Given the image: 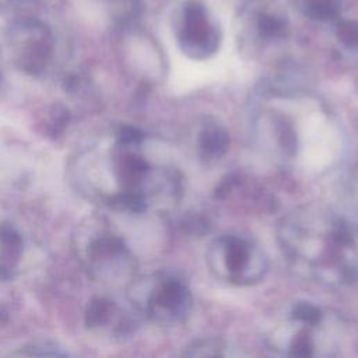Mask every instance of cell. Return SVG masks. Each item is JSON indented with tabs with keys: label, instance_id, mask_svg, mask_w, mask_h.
<instances>
[{
	"label": "cell",
	"instance_id": "cell-4",
	"mask_svg": "<svg viewBox=\"0 0 358 358\" xmlns=\"http://www.w3.org/2000/svg\"><path fill=\"white\" fill-rule=\"evenodd\" d=\"M138 308L152 322L178 324L187 319L193 309V294L187 282L172 273H159L140 288Z\"/></svg>",
	"mask_w": 358,
	"mask_h": 358
},
{
	"label": "cell",
	"instance_id": "cell-3",
	"mask_svg": "<svg viewBox=\"0 0 358 358\" xmlns=\"http://www.w3.org/2000/svg\"><path fill=\"white\" fill-rule=\"evenodd\" d=\"M206 257L210 273L234 287H253L262 282L268 271L266 255L253 242L238 235L215 239Z\"/></svg>",
	"mask_w": 358,
	"mask_h": 358
},
{
	"label": "cell",
	"instance_id": "cell-7",
	"mask_svg": "<svg viewBox=\"0 0 358 358\" xmlns=\"http://www.w3.org/2000/svg\"><path fill=\"white\" fill-rule=\"evenodd\" d=\"M49 45L45 38H39L25 46L21 56V67L28 73H39L49 57Z\"/></svg>",
	"mask_w": 358,
	"mask_h": 358
},
{
	"label": "cell",
	"instance_id": "cell-12",
	"mask_svg": "<svg viewBox=\"0 0 358 358\" xmlns=\"http://www.w3.org/2000/svg\"><path fill=\"white\" fill-rule=\"evenodd\" d=\"M260 29L264 35H275L282 29V24L280 20L271 17V15H266L264 18L260 20Z\"/></svg>",
	"mask_w": 358,
	"mask_h": 358
},
{
	"label": "cell",
	"instance_id": "cell-2",
	"mask_svg": "<svg viewBox=\"0 0 358 358\" xmlns=\"http://www.w3.org/2000/svg\"><path fill=\"white\" fill-rule=\"evenodd\" d=\"M273 348L282 358H338L337 331L327 313L309 301H298L271 336Z\"/></svg>",
	"mask_w": 358,
	"mask_h": 358
},
{
	"label": "cell",
	"instance_id": "cell-5",
	"mask_svg": "<svg viewBox=\"0 0 358 358\" xmlns=\"http://www.w3.org/2000/svg\"><path fill=\"white\" fill-rule=\"evenodd\" d=\"M22 243L11 228L0 227V275L8 274L18 263Z\"/></svg>",
	"mask_w": 358,
	"mask_h": 358
},
{
	"label": "cell",
	"instance_id": "cell-10",
	"mask_svg": "<svg viewBox=\"0 0 358 358\" xmlns=\"http://www.w3.org/2000/svg\"><path fill=\"white\" fill-rule=\"evenodd\" d=\"M338 36L348 46L357 45L358 43V25L352 21L343 22L338 28Z\"/></svg>",
	"mask_w": 358,
	"mask_h": 358
},
{
	"label": "cell",
	"instance_id": "cell-9",
	"mask_svg": "<svg viewBox=\"0 0 358 358\" xmlns=\"http://www.w3.org/2000/svg\"><path fill=\"white\" fill-rule=\"evenodd\" d=\"M227 143H228V140H227L225 133L218 131V130L208 133V134L206 136V138L203 140L204 148L208 150V152H214V154H215V152H220V151H222V150H225Z\"/></svg>",
	"mask_w": 358,
	"mask_h": 358
},
{
	"label": "cell",
	"instance_id": "cell-6",
	"mask_svg": "<svg viewBox=\"0 0 358 358\" xmlns=\"http://www.w3.org/2000/svg\"><path fill=\"white\" fill-rule=\"evenodd\" d=\"M179 358H228L225 344L217 337H200L187 344Z\"/></svg>",
	"mask_w": 358,
	"mask_h": 358
},
{
	"label": "cell",
	"instance_id": "cell-11",
	"mask_svg": "<svg viewBox=\"0 0 358 358\" xmlns=\"http://www.w3.org/2000/svg\"><path fill=\"white\" fill-rule=\"evenodd\" d=\"M310 8L315 15H319L320 18H327L334 14L336 4L333 0H312Z\"/></svg>",
	"mask_w": 358,
	"mask_h": 358
},
{
	"label": "cell",
	"instance_id": "cell-1",
	"mask_svg": "<svg viewBox=\"0 0 358 358\" xmlns=\"http://www.w3.org/2000/svg\"><path fill=\"white\" fill-rule=\"evenodd\" d=\"M289 268L302 280L324 288H343L358 280V245L340 221L289 224L280 235Z\"/></svg>",
	"mask_w": 358,
	"mask_h": 358
},
{
	"label": "cell",
	"instance_id": "cell-8",
	"mask_svg": "<svg viewBox=\"0 0 358 358\" xmlns=\"http://www.w3.org/2000/svg\"><path fill=\"white\" fill-rule=\"evenodd\" d=\"M113 316V303L106 299H96L90 305L87 312V322L91 326H101L109 322Z\"/></svg>",
	"mask_w": 358,
	"mask_h": 358
}]
</instances>
